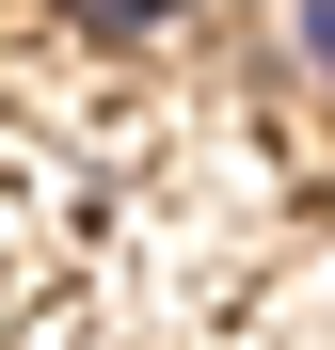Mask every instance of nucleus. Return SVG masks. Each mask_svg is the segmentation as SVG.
I'll return each instance as SVG.
<instances>
[{"label":"nucleus","mask_w":335,"mask_h":350,"mask_svg":"<svg viewBox=\"0 0 335 350\" xmlns=\"http://www.w3.org/2000/svg\"><path fill=\"white\" fill-rule=\"evenodd\" d=\"M288 48H303V80L335 96V0H288Z\"/></svg>","instance_id":"f03ea898"},{"label":"nucleus","mask_w":335,"mask_h":350,"mask_svg":"<svg viewBox=\"0 0 335 350\" xmlns=\"http://www.w3.org/2000/svg\"><path fill=\"white\" fill-rule=\"evenodd\" d=\"M192 0H64V32H96V48H144V32H176Z\"/></svg>","instance_id":"f257e3e1"}]
</instances>
